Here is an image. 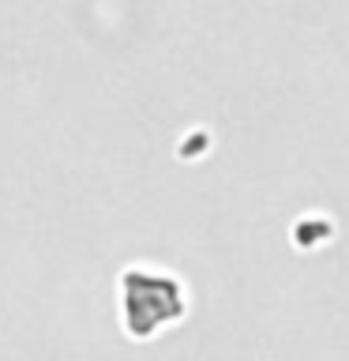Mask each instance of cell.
Returning <instances> with one entry per match:
<instances>
[{
    "label": "cell",
    "instance_id": "cell-1",
    "mask_svg": "<svg viewBox=\"0 0 349 361\" xmlns=\"http://www.w3.org/2000/svg\"><path fill=\"white\" fill-rule=\"evenodd\" d=\"M184 312V290L158 267H128L120 275V320L135 338H146Z\"/></svg>",
    "mask_w": 349,
    "mask_h": 361
}]
</instances>
